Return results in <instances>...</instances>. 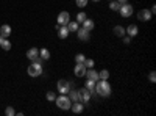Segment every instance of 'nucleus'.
<instances>
[{"mask_svg":"<svg viewBox=\"0 0 156 116\" xmlns=\"http://www.w3.org/2000/svg\"><path fill=\"white\" fill-rule=\"evenodd\" d=\"M86 71H87V68L84 66L83 63H76V64H75V68H73V72H75L76 77H84Z\"/></svg>","mask_w":156,"mask_h":116,"instance_id":"10","label":"nucleus"},{"mask_svg":"<svg viewBox=\"0 0 156 116\" xmlns=\"http://www.w3.org/2000/svg\"><path fill=\"white\" fill-rule=\"evenodd\" d=\"M67 94H69V99H70V100H73V102L80 100V94H78L76 89H70V91H69ZM80 102H81V100H80Z\"/></svg>","mask_w":156,"mask_h":116,"instance_id":"20","label":"nucleus"},{"mask_svg":"<svg viewBox=\"0 0 156 116\" xmlns=\"http://www.w3.org/2000/svg\"><path fill=\"white\" fill-rule=\"evenodd\" d=\"M84 88H86V89H89L90 94H95V82H92V80H86Z\"/></svg>","mask_w":156,"mask_h":116,"instance_id":"19","label":"nucleus"},{"mask_svg":"<svg viewBox=\"0 0 156 116\" xmlns=\"http://www.w3.org/2000/svg\"><path fill=\"white\" fill-rule=\"evenodd\" d=\"M123 43L125 44H129V43H131V36H125L123 38Z\"/></svg>","mask_w":156,"mask_h":116,"instance_id":"33","label":"nucleus"},{"mask_svg":"<svg viewBox=\"0 0 156 116\" xmlns=\"http://www.w3.org/2000/svg\"><path fill=\"white\" fill-rule=\"evenodd\" d=\"M148 79H150V82H151V83H154V82H156V72H154V71H151V72H150Z\"/></svg>","mask_w":156,"mask_h":116,"instance_id":"32","label":"nucleus"},{"mask_svg":"<svg viewBox=\"0 0 156 116\" xmlns=\"http://www.w3.org/2000/svg\"><path fill=\"white\" fill-rule=\"evenodd\" d=\"M70 108H72V111L75 114H80L84 110V104H83V102H80V100H76V102H73V104L70 105Z\"/></svg>","mask_w":156,"mask_h":116,"instance_id":"14","label":"nucleus"},{"mask_svg":"<svg viewBox=\"0 0 156 116\" xmlns=\"http://www.w3.org/2000/svg\"><path fill=\"white\" fill-rule=\"evenodd\" d=\"M70 21V14L67 11H61L58 14V25H67Z\"/></svg>","mask_w":156,"mask_h":116,"instance_id":"7","label":"nucleus"},{"mask_svg":"<svg viewBox=\"0 0 156 116\" xmlns=\"http://www.w3.org/2000/svg\"><path fill=\"white\" fill-rule=\"evenodd\" d=\"M108 79H109V71L103 69L98 72V80H108Z\"/></svg>","mask_w":156,"mask_h":116,"instance_id":"22","label":"nucleus"},{"mask_svg":"<svg viewBox=\"0 0 156 116\" xmlns=\"http://www.w3.org/2000/svg\"><path fill=\"white\" fill-rule=\"evenodd\" d=\"M117 2H120V3H125V2H128V0H117Z\"/></svg>","mask_w":156,"mask_h":116,"instance_id":"35","label":"nucleus"},{"mask_svg":"<svg viewBox=\"0 0 156 116\" xmlns=\"http://www.w3.org/2000/svg\"><path fill=\"white\" fill-rule=\"evenodd\" d=\"M69 32H76L78 30V22L76 21H69V24L66 25Z\"/></svg>","mask_w":156,"mask_h":116,"instance_id":"21","label":"nucleus"},{"mask_svg":"<svg viewBox=\"0 0 156 116\" xmlns=\"http://www.w3.org/2000/svg\"><path fill=\"white\" fill-rule=\"evenodd\" d=\"M56 30H58V36H59V39H67V36H69V30L66 25H56Z\"/></svg>","mask_w":156,"mask_h":116,"instance_id":"12","label":"nucleus"},{"mask_svg":"<svg viewBox=\"0 0 156 116\" xmlns=\"http://www.w3.org/2000/svg\"><path fill=\"white\" fill-rule=\"evenodd\" d=\"M56 86H58V93H59V94H67V93L70 91V89H72L70 82H69V80H64V79H62V80H59Z\"/></svg>","mask_w":156,"mask_h":116,"instance_id":"4","label":"nucleus"},{"mask_svg":"<svg viewBox=\"0 0 156 116\" xmlns=\"http://www.w3.org/2000/svg\"><path fill=\"white\" fill-rule=\"evenodd\" d=\"M120 2H117V0H111V3H109V8L112 9V11H119V8H120Z\"/></svg>","mask_w":156,"mask_h":116,"instance_id":"25","label":"nucleus"},{"mask_svg":"<svg viewBox=\"0 0 156 116\" xmlns=\"http://www.w3.org/2000/svg\"><path fill=\"white\" fill-rule=\"evenodd\" d=\"M151 17H153V14H151L150 9H140V11L137 13V19H139V21L147 22V21H150Z\"/></svg>","mask_w":156,"mask_h":116,"instance_id":"8","label":"nucleus"},{"mask_svg":"<svg viewBox=\"0 0 156 116\" xmlns=\"http://www.w3.org/2000/svg\"><path fill=\"white\" fill-rule=\"evenodd\" d=\"M0 47H2L3 50H9V49H11V43H9V39L3 38V39H2V43H0Z\"/></svg>","mask_w":156,"mask_h":116,"instance_id":"24","label":"nucleus"},{"mask_svg":"<svg viewBox=\"0 0 156 116\" xmlns=\"http://www.w3.org/2000/svg\"><path fill=\"white\" fill-rule=\"evenodd\" d=\"M86 17H87V16L84 14L83 11H81V13H78V14H76V22H78V24H83V21H84Z\"/></svg>","mask_w":156,"mask_h":116,"instance_id":"26","label":"nucleus"},{"mask_svg":"<svg viewBox=\"0 0 156 116\" xmlns=\"http://www.w3.org/2000/svg\"><path fill=\"white\" fill-rule=\"evenodd\" d=\"M84 75H86L87 80H92V82H97V80H98V72H97L95 69H92V68H89Z\"/></svg>","mask_w":156,"mask_h":116,"instance_id":"13","label":"nucleus"},{"mask_svg":"<svg viewBox=\"0 0 156 116\" xmlns=\"http://www.w3.org/2000/svg\"><path fill=\"white\" fill-rule=\"evenodd\" d=\"M84 60H86V57H84L83 54H76V55H75V61H76V63H84Z\"/></svg>","mask_w":156,"mask_h":116,"instance_id":"28","label":"nucleus"},{"mask_svg":"<svg viewBox=\"0 0 156 116\" xmlns=\"http://www.w3.org/2000/svg\"><path fill=\"white\" fill-rule=\"evenodd\" d=\"M133 11H134V8H133V5H129V3H123V5H120V8H119V13L122 14V17H129L133 14Z\"/></svg>","mask_w":156,"mask_h":116,"instance_id":"6","label":"nucleus"},{"mask_svg":"<svg viewBox=\"0 0 156 116\" xmlns=\"http://www.w3.org/2000/svg\"><path fill=\"white\" fill-rule=\"evenodd\" d=\"M150 11H151V14H154V11H156V6H154V5H153V6H151V9H150Z\"/></svg>","mask_w":156,"mask_h":116,"instance_id":"34","label":"nucleus"},{"mask_svg":"<svg viewBox=\"0 0 156 116\" xmlns=\"http://www.w3.org/2000/svg\"><path fill=\"white\" fill-rule=\"evenodd\" d=\"M39 57H41L42 60H48V58H50L48 49H41V50H39Z\"/></svg>","mask_w":156,"mask_h":116,"instance_id":"23","label":"nucleus"},{"mask_svg":"<svg viewBox=\"0 0 156 116\" xmlns=\"http://www.w3.org/2000/svg\"><path fill=\"white\" fill-rule=\"evenodd\" d=\"M112 32H114V35H115V36H119V38H122V36H125V35H126V32H125V28L122 27V25H115Z\"/></svg>","mask_w":156,"mask_h":116,"instance_id":"16","label":"nucleus"},{"mask_svg":"<svg viewBox=\"0 0 156 116\" xmlns=\"http://www.w3.org/2000/svg\"><path fill=\"white\" fill-rule=\"evenodd\" d=\"M94 25H95V24H94L92 19H84V21H83V28L87 30V32L92 30V28H94Z\"/></svg>","mask_w":156,"mask_h":116,"instance_id":"18","label":"nucleus"},{"mask_svg":"<svg viewBox=\"0 0 156 116\" xmlns=\"http://www.w3.org/2000/svg\"><path fill=\"white\" fill-rule=\"evenodd\" d=\"M95 94L101 96V97H108L111 94V86L106 80H98L95 82Z\"/></svg>","mask_w":156,"mask_h":116,"instance_id":"1","label":"nucleus"},{"mask_svg":"<svg viewBox=\"0 0 156 116\" xmlns=\"http://www.w3.org/2000/svg\"><path fill=\"white\" fill-rule=\"evenodd\" d=\"M125 32L128 33V36H136L137 33H139V28H137V25H134V24H131V25H128V27L125 28Z\"/></svg>","mask_w":156,"mask_h":116,"instance_id":"15","label":"nucleus"},{"mask_svg":"<svg viewBox=\"0 0 156 116\" xmlns=\"http://www.w3.org/2000/svg\"><path fill=\"white\" fill-rule=\"evenodd\" d=\"M27 58L31 60V61H37V63H42L44 61L41 57H39V49H36V47H31V49L27 50Z\"/></svg>","mask_w":156,"mask_h":116,"instance_id":"5","label":"nucleus"},{"mask_svg":"<svg viewBox=\"0 0 156 116\" xmlns=\"http://www.w3.org/2000/svg\"><path fill=\"white\" fill-rule=\"evenodd\" d=\"M75 3H76L78 8H84L87 5V0H75Z\"/></svg>","mask_w":156,"mask_h":116,"instance_id":"29","label":"nucleus"},{"mask_svg":"<svg viewBox=\"0 0 156 116\" xmlns=\"http://www.w3.org/2000/svg\"><path fill=\"white\" fill-rule=\"evenodd\" d=\"M55 102H56V105H58L61 110H70L72 100L69 99V96H66V94H61L59 97H56V99H55Z\"/></svg>","mask_w":156,"mask_h":116,"instance_id":"2","label":"nucleus"},{"mask_svg":"<svg viewBox=\"0 0 156 116\" xmlns=\"http://www.w3.org/2000/svg\"><path fill=\"white\" fill-rule=\"evenodd\" d=\"M5 114H6V116H12V114H16V111L12 110V107H8V108L5 110Z\"/></svg>","mask_w":156,"mask_h":116,"instance_id":"31","label":"nucleus"},{"mask_svg":"<svg viewBox=\"0 0 156 116\" xmlns=\"http://www.w3.org/2000/svg\"><path fill=\"white\" fill-rule=\"evenodd\" d=\"M92 2H100V0H92Z\"/></svg>","mask_w":156,"mask_h":116,"instance_id":"36","label":"nucleus"},{"mask_svg":"<svg viewBox=\"0 0 156 116\" xmlns=\"http://www.w3.org/2000/svg\"><path fill=\"white\" fill-rule=\"evenodd\" d=\"M0 35H2L3 38H8L9 35H11V27L9 25H2V27H0Z\"/></svg>","mask_w":156,"mask_h":116,"instance_id":"17","label":"nucleus"},{"mask_svg":"<svg viewBox=\"0 0 156 116\" xmlns=\"http://www.w3.org/2000/svg\"><path fill=\"white\" fill-rule=\"evenodd\" d=\"M55 99H56V94H55L53 91H48V93H47V100L55 102Z\"/></svg>","mask_w":156,"mask_h":116,"instance_id":"30","label":"nucleus"},{"mask_svg":"<svg viewBox=\"0 0 156 116\" xmlns=\"http://www.w3.org/2000/svg\"><path fill=\"white\" fill-rule=\"evenodd\" d=\"M83 64H84L86 68H94V64H95V61H94V60H90V58H86Z\"/></svg>","mask_w":156,"mask_h":116,"instance_id":"27","label":"nucleus"},{"mask_svg":"<svg viewBox=\"0 0 156 116\" xmlns=\"http://www.w3.org/2000/svg\"><path fill=\"white\" fill-rule=\"evenodd\" d=\"M41 74H42V63L31 61V64L28 66V75H31V77H39Z\"/></svg>","mask_w":156,"mask_h":116,"instance_id":"3","label":"nucleus"},{"mask_svg":"<svg viewBox=\"0 0 156 116\" xmlns=\"http://www.w3.org/2000/svg\"><path fill=\"white\" fill-rule=\"evenodd\" d=\"M89 33H90V32H87V30H84V28H78V30H76L78 39L83 41V43H87V41L90 39V35H89Z\"/></svg>","mask_w":156,"mask_h":116,"instance_id":"9","label":"nucleus"},{"mask_svg":"<svg viewBox=\"0 0 156 116\" xmlns=\"http://www.w3.org/2000/svg\"><path fill=\"white\" fill-rule=\"evenodd\" d=\"M78 94H80V100L83 102V104H87L89 99H90V91L86 88H81V89H78Z\"/></svg>","mask_w":156,"mask_h":116,"instance_id":"11","label":"nucleus"}]
</instances>
